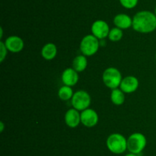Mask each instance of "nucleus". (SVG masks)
Wrapping results in <instances>:
<instances>
[{"instance_id":"9d476101","label":"nucleus","mask_w":156,"mask_h":156,"mask_svg":"<svg viewBox=\"0 0 156 156\" xmlns=\"http://www.w3.org/2000/svg\"><path fill=\"white\" fill-rule=\"evenodd\" d=\"M139 85L140 82L136 76H127L122 80L120 89L125 93H132L138 89Z\"/></svg>"},{"instance_id":"b1692460","label":"nucleus","mask_w":156,"mask_h":156,"mask_svg":"<svg viewBox=\"0 0 156 156\" xmlns=\"http://www.w3.org/2000/svg\"><path fill=\"white\" fill-rule=\"evenodd\" d=\"M154 13H155V16H156V6H155V12H154Z\"/></svg>"},{"instance_id":"2eb2a0df","label":"nucleus","mask_w":156,"mask_h":156,"mask_svg":"<svg viewBox=\"0 0 156 156\" xmlns=\"http://www.w3.org/2000/svg\"><path fill=\"white\" fill-rule=\"evenodd\" d=\"M87 66H88V60L86 56L83 54L76 56L73 61V68L78 73L84 71L86 69Z\"/></svg>"},{"instance_id":"4be33fe9","label":"nucleus","mask_w":156,"mask_h":156,"mask_svg":"<svg viewBox=\"0 0 156 156\" xmlns=\"http://www.w3.org/2000/svg\"><path fill=\"white\" fill-rule=\"evenodd\" d=\"M125 156H137V154H133V153L129 152V153H128V154H126V155H125Z\"/></svg>"},{"instance_id":"1a4fd4ad","label":"nucleus","mask_w":156,"mask_h":156,"mask_svg":"<svg viewBox=\"0 0 156 156\" xmlns=\"http://www.w3.org/2000/svg\"><path fill=\"white\" fill-rule=\"evenodd\" d=\"M8 50L12 53H18L24 49V42L23 39L17 35H12L4 41Z\"/></svg>"},{"instance_id":"0eeeda50","label":"nucleus","mask_w":156,"mask_h":156,"mask_svg":"<svg viewBox=\"0 0 156 156\" xmlns=\"http://www.w3.org/2000/svg\"><path fill=\"white\" fill-rule=\"evenodd\" d=\"M91 33L94 36L102 40L108 37L110 32V28L108 23L104 20H96L91 24Z\"/></svg>"},{"instance_id":"f03ea898","label":"nucleus","mask_w":156,"mask_h":156,"mask_svg":"<svg viewBox=\"0 0 156 156\" xmlns=\"http://www.w3.org/2000/svg\"><path fill=\"white\" fill-rule=\"evenodd\" d=\"M106 145L111 152L120 154L127 150V139L120 133H112L107 139Z\"/></svg>"},{"instance_id":"412c9836","label":"nucleus","mask_w":156,"mask_h":156,"mask_svg":"<svg viewBox=\"0 0 156 156\" xmlns=\"http://www.w3.org/2000/svg\"><path fill=\"white\" fill-rule=\"evenodd\" d=\"M4 128L5 125L4 123H3V122H0V132H2L3 130H4Z\"/></svg>"},{"instance_id":"393cba45","label":"nucleus","mask_w":156,"mask_h":156,"mask_svg":"<svg viewBox=\"0 0 156 156\" xmlns=\"http://www.w3.org/2000/svg\"><path fill=\"white\" fill-rule=\"evenodd\" d=\"M155 60H156V53H155Z\"/></svg>"},{"instance_id":"f8f14e48","label":"nucleus","mask_w":156,"mask_h":156,"mask_svg":"<svg viewBox=\"0 0 156 156\" xmlns=\"http://www.w3.org/2000/svg\"><path fill=\"white\" fill-rule=\"evenodd\" d=\"M65 123L69 128H76L81 122V113L76 109H69L67 110L64 116Z\"/></svg>"},{"instance_id":"ddd939ff","label":"nucleus","mask_w":156,"mask_h":156,"mask_svg":"<svg viewBox=\"0 0 156 156\" xmlns=\"http://www.w3.org/2000/svg\"><path fill=\"white\" fill-rule=\"evenodd\" d=\"M114 24L120 29H128L133 26V18L129 15L124 13L117 14L114 18Z\"/></svg>"},{"instance_id":"a211bd4d","label":"nucleus","mask_w":156,"mask_h":156,"mask_svg":"<svg viewBox=\"0 0 156 156\" xmlns=\"http://www.w3.org/2000/svg\"><path fill=\"white\" fill-rule=\"evenodd\" d=\"M123 36V30L119 28H113L110 30L109 35H108V38L110 41H113V42H117V41H120Z\"/></svg>"},{"instance_id":"7ed1b4c3","label":"nucleus","mask_w":156,"mask_h":156,"mask_svg":"<svg viewBox=\"0 0 156 156\" xmlns=\"http://www.w3.org/2000/svg\"><path fill=\"white\" fill-rule=\"evenodd\" d=\"M146 145L147 139L143 133L134 132L127 139V150L133 154H140L145 149Z\"/></svg>"},{"instance_id":"9b49d317","label":"nucleus","mask_w":156,"mask_h":156,"mask_svg":"<svg viewBox=\"0 0 156 156\" xmlns=\"http://www.w3.org/2000/svg\"><path fill=\"white\" fill-rule=\"evenodd\" d=\"M61 79L64 85L74 87L76 84H77L79 80V73L73 67H69L63 70L61 75Z\"/></svg>"},{"instance_id":"423d86ee","label":"nucleus","mask_w":156,"mask_h":156,"mask_svg":"<svg viewBox=\"0 0 156 156\" xmlns=\"http://www.w3.org/2000/svg\"><path fill=\"white\" fill-rule=\"evenodd\" d=\"M91 102V98L89 93L85 90H78L73 94L71 99L72 106L73 108L79 111H83L90 106Z\"/></svg>"},{"instance_id":"6ab92c4d","label":"nucleus","mask_w":156,"mask_h":156,"mask_svg":"<svg viewBox=\"0 0 156 156\" xmlns=\"http://www.w3.org/2000/svg\"><path fill=\"white\" fill-rule=\"evenodd\" d=\"M120 5L126 9H134L137 6L139 0H119Z\"/></svg>"},{"instance_id":"39448f33","label":"nucleus","mask_w":156,"mask_h":156,"mask_svg":"<svg viewBox=\"0 0 156 156\" xmlns=\"http://www.w3.org/2000/svg\"><path fill=\"white\" fill-rule=\"evenodd\" d=\"M100 46L101 43L98 38L93 35H87L81 41L80 50L85 56H93L98 51Z\"/></svg>"},{"instance_id":"4468645a","label":"nucleus","mask_w":156,"mask_h":156,"mask_svg":"<svg viewBox=\"0 0 156 156\" xmlns=\"http://www.w3.org/2000/svg\"><path fill=\"white\" fill-rule=\"evenodd\" d=\"M57 54V47L53 43H47L41 49V56L47 61H51Z\"/></svg>"},{"instance_id":"5701e85b","label":"nucleus","mask_w":156,"mask_h":156,"mask_svg":"<svg viewBox=\"0 0 156 156\" xmlns=\"http://www.w3.org/2000/svg\"><path fill=\"white\" fill-rule=\"evenodd\" d=\"M0 32H1V35H0V38H2V36H3V29L2 28H0Z\"/></svg>"},{"instance_id":"aec40b11","label":"nucleus","mask_w":156,"mask_h":156,"mask_svg":"<svg viewBox=\"0 0 156 156\" xmlns=\"http://www.w3.org/2000/svg\"><path fill=\"white\" fill-rule=\"evenodd\" d=\"M8 54V49L4 41H0V62H3Z\"/></svg>"},{"instance_id":"f257e3e1","label":"nucleus","mask_w":156,"mask_h":156,"mask_svg":"<svg viewBox=\"0 0 156 156\" xmlns=\"http://www.w3.org/2000/svg\"><path fill=\"white\" fill-rule=\"evenodd\" d=\"M133 28L137 32L148 34L156 29V16L150 11H140L133 18Z\"/></svg>"},{"instance_id":"6e6552de","label":"nucleus","mask_w":156,"mask_h":156,"mask_svg":"<svg viewBox=\"0 0 156 156\" xmlns=\"http://www.w3.org/2000/svg\"><path fill=\"white\" fill-rule=\"evenodd\" d=\"M99 120L97 112L93 109L88 108L81 113V122L88 128L95 126Z\"/></svg>"},{"instance_id":"20e7f679","label":"nucleus","mask_w":156,"mask_h":156,"mask_svg":"<svg viewBox=\"0 0 156 156\" xmlns=\"http://www.w3.org/2000/svg\"><path fill=\"white\" fill-rule=\"evenodd\" d=\"M102 80L107 87L114 90L120 87L123 80L122 74L120 70L116 67H111L107 68L102 75Z\"/></svg>"},{"instance_id":"dca6fc26","label":"nucleus","mask_w":156,"mask_h":156,"mask_svg":"<svg viewBox=\"0 0 156 156\" xmlns=\"http://www.w3.org/2000/svg\"><path fill=\"white\" fill-rule=\"evenodd\" d=\"M125 93H123L120 89L116 88L112 90L111 93V102L116 106H120L123 104L125 101Z\"/></svg>"},{"instance_id":"f3484780","label":"nucleus","mask_w":156,"mask_h":156,"mask_svg":"<svg viewBox=\"0 0 156 156\" xmlns=\"http://www.w3.org/2000/svg\"><path fill=\"white\" fill-rule=\"evenodd\" d=\"M73 94H74V93H73L72 87H69V86H62L59 88V91H58V96H59V99L63 101L72 99Z\"/></svg>"}]
</instances>
